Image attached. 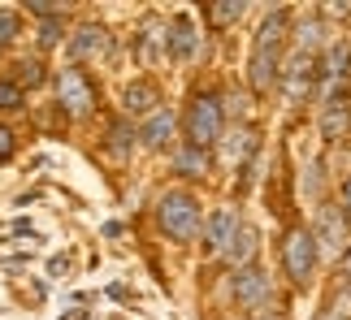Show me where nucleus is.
<instances>
[{
	"instance_id": "obj_1",
	"label": "nucleus",
	"mask_w": 351,
	"mask_h": 320,
	"mask_svg": "<svg viewBox=\"0 0 351 320\" xmlns=\"http://www.w3.org/2000/svg\"><path fill=\"white\" fill-rule=\"evenodd\" d=\"M156 221H160V230H165L169 238H178V243H191V238L199 234V204H195V195H186V191L160 195Z\"/></svg>"
},
{
	"instance_id": "obj_2",
	"label": "nucleus",
	"mask_w": 351,
	"mask_h": 320,
	"mask_svg": "<svg viewBox=\"0 0 351 320\" xmlns=\"http://www.w3.org/2000/svg\"><path fill=\"white\" fill-rule=\"evenodd\" d=\"M221 122H226L221 100L217 96H195L191 109H186V143H191V148H208V143H217L221 139Z\"/></svg>"
},
{
	"instance_id": "obj_3",
	"label": "nucleus",
	"mask_w": 351,
	"mask_h": 320,
	"mask_svg": "<svg viewBox=\"0 0 351 320\" xmlns=\"http://www.w3.org/2000/svg\"><path fill=\"white\" fill-rule=\"evenodd\" d=\"M317 243H313V234L308 230H291L287 238H282V269H287V277L295 286H304L308 277L317 273Z\"/></svg>"
},
{
	"instance_id": "obj_4",
	"label": "nucleus",
	"mask_w": 351,
	"mask_h": 320,
	"mask_svg": "<svg viewBox=\"0 0 351 320\" xmlns=\"http://www.w3.org/2000/svg\"><path fill=\"white\" fill-rule=\"evenodd\" d=\"M230 295L239 308H247V312H261L269 308V299H274V286H269V273L261 269V264H247V269H239L234 273V286H230Z\"/></svg>"
},
{
	"instance_id": "obj_5",
	"label": "nucleus",
	"mask_w": 351,
	"mask_h": 320,
	"mask_svg": "<svg viewBox=\"0 0 351 320\" xmlns=\"http://www.w3.org/2000/svg\"><path fill=\"white\" fill-rule=\"evenodd\" d=\"M57 96L65 104V113H74V117L96 109V87H91V78L78 70V65H70V70L57 74Z\"/></svg>"
},
{
	"instance_id": "obj_6",
	"label": "nucleus",
	"mask_w": 351,
	"mask_h": 320,
	"mask_svg": "<svg viewBox=\"0 0 351 320\" xmlns=\"http://www.w3.org/2000/svg\"><path fill=\"white\" fill-rule=\"evenodd\" d=\"M347 130H351V96H347V87H334L326 91V109H321V139L339 143L347 139Z\"/></svg>"
},
{
	"instance_id": "obj_7",
	"label": "nucleus",
	"mask_w": 351,
	"mask_h": 320,
	"mask_svg": "<svg viewBox=\"0 0 351 320\" xmlns=\"http://www.w3.org/2000/svg\"><path fill=\"white\" fill-rule=\"evenodd\" d=\"M243 230V221H239V208H217L208 217V225H204V238H208V251L213 256H221L226 247L234 243V234Z\"/></svg>"
},
{
	"instance_id": "obj_8",
	"label": "nucleus",
	"mask_w": 351,
	"mask_h": 320,
	"mask_svg": "<svg viewBox=\"0 0 351 320\" xmlns=\"http://www.w3.org/2000/svg\"><path fill=\"white\" fill-rule=\"evenodd\" d=\"M313 243L317 251L326 247V251H339L347 247V217H343V208H321V217H317V230H313Z\"/></svg>"
},
{
	"instance_id": "obj_9",
	"label": "nucleus",
	"mask_w": 351,
	"mask_h": 320,
	"mask_svg": "<svg viewBox=\"0 0 351 320\" xmlns=\"http://www.w3.org/2000/svg\"><path fill=\"white\" fill-rule=\"evenodd\" d=\"M313 78H317V57L313 52H300L295 48V57L287 65V100L291 104H300L308 96V87H313Z\"/></svg>"
},
{
	"instance_id": "obj_10",
	"label": "nucleus",
	"mask_w": 351,
	"mask_h": 320,
	"mask_svg": "<svg viewBox=\"0 0 351 320\" xmlns=\"http://www.w3.org/2000/svg\"><path fill=\"white\" fill-rule=\"evenodd\" d=\"M169 48H173V61H182V65H191L199 57V26H195L191 13H178V18H173Z\"/></svg>"
},
{
	"instance_id": "obj_11",
	"label": "nucleus",
	"mask_w": 351,
	"mask_h": 320,
	"mask_svg": "<svg viewBox=\"0 0 351 320\" xmlns=\"http://www.w3.org/2000/svg\"><path fill=\"white\" fill-rule=\"evenodd\" d=\"M156 104H160V91L152 87V83H130L126 91H121V109L126 113H134V117H152L156 113Z\"/></svg>"
},
{
	"instance_id": "obj_12",
	"label": "nucleus",
	"mask_w": 351,
	"mask_h": 320,
	"mask_svg": "<svg viewBox=\"0 0 351 320\" xmlns=\"http://www.w3.org/2000/svg\"><path fill=\"white\" fill-rule=\"evenodd\" d=\"M278 83V48H256L252 52V91H269Z\"/></svg>"
},
{
	"instance_id": "obj_13",
	"label": "nucleus",
	"mask_w": 351,
	"mask_h": 320,
	"mask_svg": "<svg viewBox=\"0 0 351 320\" xmlns=\"http://www.w3.org/2000/svg\"><path fill=\"white\" fill-rule=\"evenodd\" d=\"M109 48V31H104V26H83V31H78L74 39H70V52L78 61H87V57H100V52Z\"/></svg>"
},
{
	"instance_id": "obj_14",
	"label": "nucleus",
	"mask_w": 351,
	"mask_h": 320,
	"mask_svg": "<svg viewBox=\"0 0 351 320\" xmlns=\"http://www.w3.org/2000/svg\"><path fill=\"white\" fill-rule=\"evenodd\" d=\"M347 65H351V44L330 48V57L321 61V78H326V91L343 87V74H347Z\"/></svg>"
},
{
	"instance_id": "obj_15",
	"label": "nucleus",
	"mask_w": 351,
	"mask_h": 320,
	"mask_svg": "<svg viewBox=\"0 0 351 320\" xmlns=\"http://www.w3.org/2000/svg\"><path fill=\"white\" fill-rule=\"evenodd\" d=\"M169 135H173V113L156 109L152 117H147V126H143V143H147V148H165Z\"/></svg>"
},
{
	"instance_id": "obj_16",
	"label": "nucleus",
	"mask_w": 351,
	"mask_h": 320,
	"mask_svg": "<svg viewBox=\"0 0 351 320\" xmlns=\"http://www.w3.org/2000/svg\"><path fill=\"white\" fill-rule=\"evenodd\" d=\"M221 256H226V260H230V264H234V269H247V264H252V256H256V230H247V225H243V230L234 234V243H230V247H226V251H221Z\"/></svg>"
},
{
	"instance_id": "obj_17",
	"label": "nucleus",
	"mask_w": 351,
	"mask_h": 320,
	"mask_svg": "<svg viewBox=\"0 0 351 320\" xmlns=\"http://www.w3.org/2000/svg\"><path fill=\"white\" fill-rule=\"evenodd\" d=\"M287 9H274L269 18L261 22V31H256V48H278L282 44V31H287Z\"/></svg>"
},
{
	"instance_id": "obj_18",
	"label": "nucleus",
	"mask_w": 351,
	"mask_h": 320,
	"mask_svg": "<svg viewBox=\"0 0 351 320\" xmlns=\"http://www.w3.org/2000/svg\"><path fill=\"white\" fill-rule=\"evenodd\" d=\"M204 169H208V156H204V148H191V143H186V148L178 152V173H186V178H199Z\"/></svg>"
},
{
	"instance_id": "obj_19",
	"label": "nucleus",
	"mask_w": 351,
	"mask_h": 320,
	"mask_svg": "<svg viewBox=\"0 0 351 320\" xmlns=\"http://www.w3.org/2000/svg\"><path fill=\"white\" fill-rule=\"evenodd\" d=\"M239 18H243V0H221V5L213 9V22H217V26H230Z\"/></svg>"
},
{
	"instance_id": "obj_20",
	"label": "nucleus",
	"mask_w": 351,
	"mask_h": 320,
	"mask_svg": "<svg viewBox=\"0 0 351 320\" xmlns=\"http://www.w3.org/2000/svg\"><path fill=\"white\" fill-rule=\"evenodd\" d=\"M156 48H165V31L147 26V31H143V61H147V65L156 61Z\"/></svg>"
},
{
	"instance_id": "obj_21",
	"label": "nucleus",
	"mask_w": 351,
	"mask_h": 320,
	"mask_svg": "<svg viewBox=\"0 0 351 320\" xmlns=\"http://www.w3.org/2000/svg\"><path fill=\"white\" fill-rule=\"evenodd\" d=\"M22 109V87L18 83H0V113Z\"/></svg>"
},
{
	"instance_id": "obj_22",
	"label": "nucleus",
	"mask_w": 351,
	"mask_h": 320,
	"mask_svg": "<svg viewBox=\"0 0 351 320\" xmlns=\"http://www.w3.org/2000/svg\"><path fill=\"white\" fill-rule=\"evenodd\" d=\"M18 13H9V9H0V48L5 44H13V39H18Z\"/></svg>"
},
{
	"instance_id": "obj_23",
	"label": "nucleus",
	"mask_w": 351,
	"mask_h": 320,
	"mask_svg": "<svg viewBox=\"0 0 351 320\" xmlns=\"http://www.w3.org/2000/svg\"><path fill=\"white\" fill-rule=\"evenodd\" d=\"M252 152V135H243V130H234L230 139H226V160H234V156H247Z\"/></svg>"
},
{
	"instance_id": "obj_24",
	"label": "nucleus",
	"mask_w": 351,
	"mask_h": 320,
	"mask_svg": "<svg viewBox=\"0 0 351 320\" xmlns=\"http://www.w3.org/2000/svg\"><path fill=\"white\" fill-rule=\"evenodd\" d=\"M57 39H61V22H44V26H39V44H44V48H52V44H57Z\"/></svg>"
},
{
	"instance_id": "obj_25",
	"label": "nucleus",
	"mask_w": 351,
	"mask_h": 320,
	"mask_svg": "<svg viewBox=\"0 0 351 320\" xmlns=\"http://www.w3.org/2000/svg\"><path fill=\"white\" fill-rule=\"evenodd\" d=\"M109 139H113V152H130V139H134V135H130V130H121V126H113Z\"/></svg>"
},
{
	"instance_id": "obj_26",
	"label": "nucleus",
	"mask_w": 351,
	"mask_h": 320,
	"mask_svg": "<svg viewBox=\"0 0 351 320\" xmlns=\"http://www.w3.org/2000/svg\"><path fill=\"white\" fill-rule=\"evenodd\" d=\"M13 148H18V139H13V130L9 126H0V160H9Z\"/></svg>"
},
{
	"instance_id": "obj_27",
	"label": "nucleus",
	"mask_w": 351,
	"mask_h": 320,
	"mask_svg": "<svg viewBox=\"0 0 351 320\" xmlns=\"http://www.w3.org/2000/svg\"><path fill=\"white\" fill-rule=\"evenodd\" d=\"M339 208H343V217H351V178L343 182V204Z\"/></svg>"
},
{
	"instance_id": "obj_28",
	"label": "nucleus",
	"mask_w": 351,
	"mask_h": 320,
	"mask_svg": "<svg viewBox=\"0 0 351 320\" xmlns=\"http://www.w3.org/2000/svg\"><path fill=\"white\" fill-rule=\"evenodd\" d=\"M343 273L351 277V247H347V256H343Z\"/></svg>"
},
{
	"instance_id": "obj_29",
	"label": "nucleus",
	"mask_w": 351,
	"mask_h": 320,
	"mask_svg": "<svg viewBox=\"0 0 351 320\" xmlns=\"http://www.w3.org/2000/svg\"><path fill=\"white\" fill-rule=\"evenodd\" d=\"M321 320H347V316H334V308H330V312H326V316H321Z\"/></svg>"
},
{
	"instance_id": "obj_30",
	"label": "nucleus",
	"mask_w": 351,
	"mask_h": 320,
	"mask_svg": "<svg viewBox=\"0 0 351 320\" xmlns=\"http://www.w3.org/2000/svg\"><path fill=\"white\" fill-rule=\"evenodd\" d=\"M347 295H351V286H347Z\"/></svg>"
},
{
	"instance_id": "obj_31",
	"label": "nucleus",
	"mask_w": 351,
	"mask_h": 320,
	"mask_svg": "<svg viewBox=\"0 0 351 320\" xmlns=\"http://www.w3.org/2000/svg\"><path fill=\"white\" fill-rule=\"evenodd\" d=\"M269 320H274V316H269Z\"/></svg>"
}]
</instances>
